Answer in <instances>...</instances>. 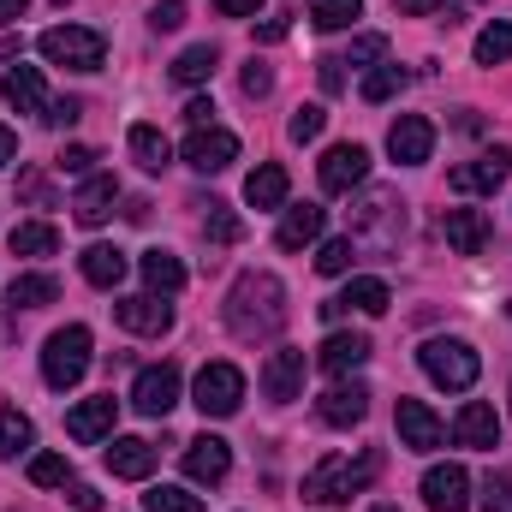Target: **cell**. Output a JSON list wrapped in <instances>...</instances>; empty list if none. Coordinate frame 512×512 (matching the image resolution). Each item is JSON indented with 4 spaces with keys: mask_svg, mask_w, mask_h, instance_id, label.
<instances>
[{
    "mask_svg": "<svg viewBox=\"0 0 512 512\" xmlns=\"http://www.w3.org/2000/svg\"><path fill=\"white\" fill-rule=\"evenodd\" d=\"M227 328H233V340H274L280 328H286V286H280V274H268V268H245L239 280H233V292H227Z\"/></svg>",
    "mask_w": 512,
    "mask_h": 512,
    "instance_id": "cell-1",
    "label": "cell"
},
{
    "mask_svg": "<svg viewBox=\"0 0 512 512\" xmlns=\"http://www.w3.org/2000/svg\"><path fill=\"white\" fill-rule=\"evenodd\" d=\"M376 477H382V453H376V447H364V453H328V459L310 465L304 501H310V507H346V501L364 495Z\"/></svg>",
    "mask_w": 512,
    "mask_h": 512,
    "instance_id": "cell-2",
    "label": "cell"
},
{
    "mask_svg": "<svg viewBox=\"0 0 512 512\" xmlns=\"http://www.w3.org/2000/svg\"><path fill=\"white\" fill-rule=\"evenodd\" d=\"M358 251L370 256H393L405 245V203H399V191H364L358 203H352V233H346Z\"/></svg>",
    "mask_w": 512,
    "mask_h": 512,
    "instance_id": "cell-3",
    "label": "cell"
},
{
    "mask_svg": "<svg viewBox=\"0 0 512 512\" xmlns=\"http://www.w3.org/2000/svg\"><path fill=\"white\" fill-rule=\"evenodd\" d=\"M417 364H423L429 382L447 387V393H465V387H477V376H483V358H477L465 340H423Z\"/></svg>",
    "mask_w": 512,
    "mask_h": 512,
    "instance_id": "cell-4",
    "label": "cell"
},
{
    "mask_svg": "<svg viewBox=\"0 0 512 512\" xmlns=\"http://www.w3.org/2000/svg\"><path fill=\"white\" fill-rule=\"evenodd\" d=\"M84 370H90V328H60V334H48V346H42V382L54 387V393H66V387L84 382Z\"/></svg>",
    "mask_w": 512,
    "mask_h": 512,
    "instance_id": "cell-5",
    "label": "cell"
},
{
    "mask_svg": "<svg viewBox=\"0 0 512 512\" xmlns=\"http://www.w3.org/2000/svg\"><path fill=\"white\" fill-rule=\"evenodd\" d=\"M42 60L48 66H72V72H96L102 66V54H108V36L102 30H84V24H54V30H42Z\"/></svg>",
    "mask_w": 512,
    "mask_h": 512,
    "instance_id": "cell-6",
    "label": "cell"
},
{
    "mask_svg": "<svg viewBox=\"0 0 512 512\" xmlns=\"http://www.w3.org/2000/svg\"><path fill=\"white\" fill-rule=\"evenodd\" d=\"M191 399H197L203 417H233V411L245 405V370H239V364H203Z\"/></svg>",
    "mask_w": 512,
    "mask_h": 512,
    "instance_id": "cell-7",
    "label": "cell"
},
{
    "mask_svg": "<svg viewBox=\"0 0 512 512\" xmlns=\"http://www.w3.org/2000/svg\"><path fill=\"white\" fill-rule=\"evenodd\" d=\"M507 179H512V143H495V149H483L477 161H459V167L447 173V185L465 191V197H495Z\"/></svg>",
    "mask_w": 512,
    "mask_h": 512,
    "instance_id": "cell-8",
    "label": "cell"
},
{
    "mask_svg": "<svg viewBox=\"0 0 512 512\" xmlns=\"http://www.w3.org/2000/svg\"><path fill=\"white\" fill-rule=\"evenodd\" d=\"M316 179H322L328 197H352V191L370 179V149H364V143H334V149L322 155Z\"/></svg>",
    "mask_w": 512,
    "mask_h": 512,
    "instance_id": "cell-9",
    "label": "cell"
},
{
    "mask_svg": "<svg viewBox=\"0 0 512 512\" xmlns=\"http://www.w3.org/2000/svg\"><path fill=\"white\" fill-rule=\"evenodd\" d=\"M185 167L191 173H227L233 161H239V137L227 126H191V137H185Z\"/></svg>",
    "mask_w": 512,
    "mask_h": 512,
    "instance_id": "cell-10",
    "label": "cell"
},
{
    "mask_svg": "<svg viewBox=\"0 0 512 512\" xmlns=\"http://www.w3.org/2000/svg\"><path fill=\"white\" fill-rule=\"evenodd\" d=\"M393 423H399V447H411V453H435V447L447 441V423H441L423 399H405V393H399Z\"/></svg>",
    "mask_w": 512,
    "mask_h": 512,
    "instance_id": "cell-11",
    "label": "cell"
},
{
    "mask_svg": "<svg viewBox=\"0 0 512 512\" xmlns=\"http://www.w3.org/2000/svg\"><path fill=\"white\" fill-rule=\"evenodd\" d=\"M423 501H429V512H471V471L465 465H429Z\"/></svg>",
    "mask_w": 512,
    "mask_h": 512,
    "instance_id": "cell-12",
    "label": "cell"
},
{
    "mask_svg": "<svg viewBox=\"0 0 512 512\" xmlns=\"http://www.w3.org/2000/svg\"><path fill=\"white\" fill-rule=\"evenodd\" d=\"M131 405H137L143 417H167V411L179 405V370H173V364H149V370H137V382H131Z\"/></svg>",
    "mask_w": 512,
    "mask_h": 512,
    "instance_id": "cell-13",
    "label": "cell"
},
{
    "mask_svg": "<svg viewBox=\"0 0 512 512\" xmlns=\"http://www.w3.org/2000/svg\"><path fill=\"white\" fill-rule=\"evenodd\" d=\"M316 417H322L328 429H352V423H364V417H370V387L340 376V382L316 399Z\"/></svg>",
    "mask_w": 512,
    "mask_h": 512,
    "instance_id": "cell-14",
    "label": "cell"
},
{
    "mask_svg": "<svg viewBox=\"0 0 512 512\" xmlns=\"http://www.w3.org/2000/svg\"><path fill=\"white\" fill-rule=\"evenodd\" d=\"M262 393H268L274 405H292V399L304 393V352H298V346H274V352H268V364H262Z\"/></svg>",
    "mask_w": 512,
    "mask_h": 512,
    "instance_id": "cell-15",
    "label": "cell"
},
{
    "mask_svg": "<svg viewBox=\"0 0 512 512\" xmlns=\"http://www.w3.org/2000/svg\"><path fill=\"white\" fill-rule=\"evenodd\" d=\"M429 149H435V126H429L423 114H399V120L387 126V155H393L399 167H423Z\"/></svg>",
    "mask_w": 512,
    "mask_h": 512,
    "instance_id": "cell-16",
    "label": "cell"
},
{
    "mask_svg": "<svg viewBox=\"0 0 512 512\" xmlns=\"http://www.w3.org/2000/svg\"><path fill=\"white\" fill-rule=\"evenodd\" d=\"M114 316H120V328H126V334H143V340H155V334H167V328H173V304H161V292L120 298V304H114Z\"/></svg>",
    "mask_w": 512,
    "mask_h": 512,
    "instance_id": "cell-17",
    "label": "cell"
},
{
    "mask_svg": "<svg viewBox=\"0 0 512 512\" xmlns=\"http://www.w3.org/2000/svg\"><path fill=\"white\" fill-rule=\"evenodd\" d=\"M387 304H393V292H387V280H376V274H358L340 298H328L322 304V316L328 322H340V316H352V310H364V316H382Z\"/></svg>",
    "mask_w": 512,
    "mask_h": 512,
    "instance_id": "cell-18",
    "label": "cell"
},
{
    "mask_svg": "<svg viewBox=\"0 0 512 512\" xmlns=\"http://www.w3.org/2000/svg\"><path fill=\"white\" fill-rule=\"evenodd\" d=\"M114 417H120V399H114V393L84 399V405H72L66 435H72V441H84V447H96V441H108V435H114Z\"/></svg>",
    "mask_w": 512,
    "mask_h": 512,
    "instance_id": "cell-19",
    "label": "cell"
},
{
    "mask_svg": "<svg viewBox=\"0 0 512 512\" xmlns=\"http://www.w3.org/2000/svg\"><path fill=\"white\" fill-rule=\"evenodd\" d=\"M227 471H233V447L221 441V435H197L191 447H185V477L191 483H227Z\"/></svg>",
    "mask_w": 512,
    "mask_h": 512,
    "instance_id": "cell-20",
    "label": "cell"
},
{
    "mask_svg": "<svg viewBox=\"0 0 512 512\" xmlns=\"http://www.w3.org/2000/svg\"><path fill=\"white\" fill-rule=\"evenodd\" d=\"M453 441H459V447H477V453H495V441H501V417H495V405H483V399L459 405V417H453Z\"/></svg>",
    "mask_w": 512,
    "mask_h": 512,
    "instance_id": "cell-21",
    "label": "cell"
},
{
    "mask_svg": "<svg viewBox=\"0 0 512 512\" xmlns=\"http://www.w3.org/2000/svg\"><path fill=\"white\" fill-rule=\"evenodd\" d=\"M441 233H447V245L459 256H483V245L495 239V227H489L483 209H447L441 215Z\"/></svg>",
    "mask_w": 512,
    "mask_h": 512,
    "instance_id": "cell-22",
    "label": "cell"
},
{
    "mask_svg": "<svg viewBox=\"0 0 512 512\" xmlns=\"http://www.w3.org/2000/svg\"><path fill=\"white\" fill-rule=\"evenodd\" d=\"M370 352H376V346H370V334H328V340H322V352H316V364L340 382V376L364 370V364H370Z\"/></svg>",
    "mask_w": 512,
    "mask_h": 512,
    "instance_id": "cell-23",
    "label": "cell"
},
{
    "mask_svg": "<svg viewBox=\"0 0 512 512\" xmlns=\"http://www.w3.org/2000/svg\"><path fill=\"white\" fill-rule=\"evenodd\" d=\"M114 197H120L114 173H90V179L78 185V197H72V215H78V227H102V221L114 215Z\"/></svg>",
    "mask_w": 512,
    "mask_h": 512,
    "instance_id": "cell-24",
    "label": "cell"
},
{
    "mask_svg": "<svg viewBox=\"0 0 512 512\" xmlns=\"http://www.w3.org/2000/svg\"><path fill=\"white\" fill-rule=\"evenodd\" d=\"M102 459H108V471H114V477H126V483H143V477L155 471V447H149L143 435H114Z\"/></svg>",
    "mask_w": 512,
    "mask_h": 512,
    "instance_id": "cell-25",
    "label": "cell"
},
{
    "mask_svg": "<svg viewBox=\"0 0 512 512\" xmlns=\"http://www.w3.org/2000/svg\"><path fill=\"white\" fill-rule=\"evenodd\" d=\"M322 227H328V209L298 203V209H286V215H280L274 245H280V251H304V245H316V239H322Z\"/></svg>",
    "mask_w": 512,
    "mask_h": 512,
    "instance_id": "cell-26",
    "label": "cell"
},
{
    "mask_svg": "<svg viewBox=\"0 0 512 512\" xmlns=\"http://www.w3.org/2000/svg\"><path fill=\"white\" fill-rule=\"evenodd\" d=\"M0 96H6V108H18V114H48V90H42V72H36V66H12V72L0 78Z\"/></svg>",
    "mask_w": 512,
    "mask_h": 512,
    "instance_id": "cell-27",
    "label": "cell"
},
{
    "mask_svg": "<svg viewBox=\"0 0 512 512\" xmlns=\"http://www.w3.org/2000/svg\"><path fill=\"white\" fill-rule=\"evenodd\" d=\"M137 274H143V286H149V292H161V298L185 286V262H179L173 251H143V256H137Z\"/></svg>",
    "mask_w": 512,
    "mask_h": 512,
    "instance_id": "cell-28",
    "label": "cell"
},
{
    "mask_svg": "<svg viewBox=\"0 0 512 512\" xmlns=\"http://www.w3.org/2000/svg\"><path fill=\"white\" fill-rule=\"evenodd\" d=\"M286 191H292V179H286V167H256L251 179H245V203L251 209H286Z\"/></svg>",
    "mask_w": 512,
    "mask_h": 512,
    "instance_id": "cell-29",
    "label": "cell"
},
{
    "mask_svg": "<svg viewBox=\"0 0 512 512\" xmlns=\"http://www.w3.org/2000/svg\"><path fill=\"white\" fill-rule=\"evenodd\" d=\"M126 251H120V245H90V251H84V280H90V286H102V292H114V286H120V280H126Z\"/></svg>",
    "mask_w": 512,
    "mask_h": 512,
    "instance_id": "cell-30",
    "label": "cell"
},
{
    "mask_svg": "<svg viewBox=\"0 0 512 512\" xmlns=\"http://www.w3.org/2000/svg\"><path fill=\"white\" fill-rule=\"evenodd\" d=\"M215 66H221V54H215L209 42H197V48H185V54L173 60V84L197 90V84H209V78H215Z\"/></svg>",
    "mask_w": 512,
    "mask_h": 512,
    "instance_id": "cell-31",
    "label": "cell"
},
{
    "mask_svg": "<svg viewBox=\"0 0 512 512\" xmlns=\"http://www.w3.org/2000/svg\"><path fill=\"white\" fill-rule=\"evenodd\" d=\"M60 298V280L54 274H18L12 286H6V304H18V310H42V304H54Z\"/></svg>",
    "mask_w": 512,
    "mask_h": 512,
    "instance_id": "cell-32",
    "label": "cell"
},
{
    "mask_svg": "<svg viewBox=\"0 0 512 512\" xmlns=\"http://www.w3.org/2000/svg\"><path fill=\"white\" fill-rule=\"evenodd\" d=\"M126 143H131V155H137V167H143V173H161V167L173 161V143H167L155 126H131Z\"/></svg>",
    "mask_w": 512,
    "mask_h": 512,
    "instance_id": "cell-33",
    "label": "cell"
},
{
    "mask_svg": "<svg viewBox=\"0 0 512 512\" xmlns=\"http://www.w3.org/2000/svg\"><path fill=\"white\" fill-rule=\"evenodd\" d=\"M30 441H36L30 417H24L18 405H0V459H18V453H30Z\"/></svg>",
    "mask_w": 512,
    "mask_h": 512,
    "instance_id": "cell-34",
    "label": "cell"
},
{
    "mask_svg": "<svg viewBox=\"0 0 512 512\" xmlns=\"http://www.w3.org/2000/svg\"><path fill=\"white\" fill-rule=\"evenodd\" d=\"M60 251V233L48 227V221H24V227H12V256H54Z\"/></svg>",
    "mask_w": 512,
    "mask_h": 512,
    "instance_id": "cell-35",
    "label": "cell"
},
{
    "mask_svg": "<svg viewBox=\"0 0 512 512\" xmlns=\"http://www.w3.org/2000/svg\"><path fill=\"white\" fill-rule=\"evenodd\" d=\"M358 12H364V0H310L316 30H346V24H358Z\"/></svg>",
    "mask_w": 512,
    "mask_h": 512,
    "instance_id": "cell-36",
    "label": "cell"
},
{
    "mask_svg": "<svg viewBox=\"0 0 512 512\" xmlns=\"http://www.w3.org/2000/svg\"><path fill=\"white\" fill-rule=\"evenodd\" d=\"M512 60V24H489L477 36V66H507Z\"/></svg>",
    "mask_w": 512,
    "mask_h": 512,
    "instance_id": "cell-37",
    "label": "cell"
},
{
    "mask_svg": "<svg viewBox=\"0 0 512 512\" xmlns=\"http://www.w3.org/2000/svg\"><path fill=\"white\" fill-rule=\"evenodd\" d=\"M143 512H203V501L185 495V489H173V483H155V489L143 495Z\"/></svg>",
    "mask_w": 512,
    "mask_h": 512,
    "instance_id": "cell-38",
    "label": "cell"
},
{
    "mask_svg": "<svg viewBox=\"0 0 512 512\" xmlns=\"http://www.w3.org/2000/svg\"><path fill=\"white\" fill-rule=\"evenodd\" d=\"M203 209H209V221H203V233H209L215 245H239V233H245V227H239V215H233L227 203H215V197H209Z\"/></svg>",
    "mask_w": 512,
    "mask_h": 512,
    "instance_id": "cell-39",
    "label": "cell"
},
{
    "mask_svg": "<svg viewBox=\"0 0 512 512\" xmlns=\"http://www.w3.org/2000/svg\"><path fill=\"white\" fill-rule=\"evenodd\" d=\"M30 483H36V489H66V483H72V465H66L60 453H36V459H30Z\"/></svg>",
    "mask_w": 512,
    "mask_h": 512,
    "instance_id": "cell-40",
    "label": "cell"
},
{
    "mask_svg": "<svg viewBox=\"0 0 512 512\" xmlns=\"http://www.w3.org/2000/svg\"><path fill=\"white\" fill-rule=\"evenodd\" d=\"M399 90H405V72H399V66H376V72L364 78V102H370V108H382V102H393Z\"/></svg>",
    "mask_w": 512,
    "mask_h": 512,
    "instance_id": "cell-41",
    "label": "cell"
},
{
    "mask_svg": "<svg viewBox=\"0 0 512 512\" xmlns=\"http://www.w3.org/2000/svg\"><path fill=\"white\" fill-rule=\"evenodd\" d=\"M352 262H358V245H352V239H328V245L316 251V268H322V274H352Z\"/></svg>",
    "mask_w": 512,
    "mask_h": 512,
    "instance_id": "cell-42",
    "label": "cell"
},
{
    "mask_svg": "<svg viewBox=\"0 0 512 512\" xmlns=\"http://www.w3.org/2000/svg\"><path fill=\"white\" fill-rule=\"evenodd\" d=\"M322 126H328V114H322V108H316V102H304V108H298V114H292V143H316V137H322Z\"/></svg>",
    "mask_w": 512,
    "mask_h": 512,
    "instance_id": "cell-43",
    "label": "cell"
},
{
    "mask_svg": "<svg viewBox=\"0 0 512 512\" xmlns=\"http://www.w3.org/2000/svg\"><path fill=\"white\" fill-rule=\"evenodd\" d=\"M376 60H387V36H358L340 66H376Z\"/></svg>",
    "mask_w": 512,
    "mask_h": 512,
    "instance_id": "cell-44",
    "label": "cell"
},
{
    "mask_svg": "<svg viewBox=\"0 0 512 512\" xmlns=\"http://www.w3.org/2000/svg\"><path fill=\"white\" fill-rule=\"evenodd\" d=\"M483 512H512V477L507 471L483 483Z\"/></svg>",
    "mask_w": 512,
    "mask_h": 512,
    "instance_id": "cell-45",
    "label": "cell"
},
{
    "mask_svg": "<svg viewBox=\"0 0 512 512\" xmlns=\"http://www.w3.org/2000/svg\"><path fill=\"white\" fill-rule=\"evenodd\" d=\"M84 114V102L78 96H60V102H48V114H42V126H54V131H66L72 120Z\"/></svg>",
    "mask_w": 512,
    "mask_h": 512,
    "instance_id": "cell-46",
    "label": "cell"
},
{
    "mask_svg": "<svg viewBox=\"0 0 512 512\" xmlns=\"http://www.w3.org/2000/svg\"><path fill=\"white\" fill-rule=\"evenodd\" d=\"M179 24H185V0H161V6L149 12V30H155V36H161V30H179Z\"/></svg>",
    "mask_w": 512,
    "mask_h": 512,
    "instance_id": "cell-47",
    "label": "cell"
},
{
    "mask_svg": "<svg viewBox=\"0 0 512 512\" xmlns=\"http://www.w3.org/2000/svg\"><path fill=\"white\" fill-rule=\"evenodd\" d=\"M239 84H245V96H268V90H274V72H268V66H256V60H251Z\"/></svg>",
    "mask_w": 512,
    "mask_h": 512,
    "instance_id": "cell-48",
    "label": "cell"
},
{
    "mask_svg": "<svg viewBox=\"0 0 512 512\" xmlns=\"http://www.w3.org/2000/svg\"><path fill=\"white\" fill-rule=\"evenodd\" d=\"M262 6H268V0H215V12H221V18H256Z\"/></svg>",
    "mask_w": 512,
    "mask_h": 512,
    "instance_id": "cell-49",
    "label": "cell"
},
{
    "mask_svg": "<svg viewBox=\"0 0 512 512\" xmlns=\"http://www.w3.org/2000/svg\"><path fill=\"white\" fill-rule=\"evenodd\" d=\"M66 495H72V507L78 512H102V495H96L90 483H66Z\"/></svg>",
    "mask_w": 512,
    "mask_h": 512,
    "instance_id": "cell-50",
    "label": "cell"
},
{
    "mask_svg": "<svg viewBox=\"0 0 512 512\" xmlns=\"http://www.w3.org/2000/svg\"><path fill=\"white\" fill-rule=\"evenodd\" d=\"M90 161H96V149H84V143H72V149L60 155V167H66V173H90Z\"/></svg>",
    "mask_w": 512,
    "mask_h": 512,
    "instance_id": "cell-51",
    "label": "cell"
},
{
    "mask_svg": "<svg viewBox=\"0 0 512 512\" xmlns=\"http://www.w3.org/2000/svg\"><path fill=\"white\" fill-rule=\"evenodd\" d=\"M340 84H346V72H340V60H322V90H328V96H334V90H340Z\"/></svg>",
    "mask_w": 512,
    "mask_h": 512,
    "instance_id": "cell-52",
    "label": "cell"
},
{
    "mask_svg": "<svg viewBox=\"0 0 512 512\" xmlns=\"http://www.w3.org/2000/svg\"><path fill=\"white\" fill-rule=\"evenodd\" d=\"M24 197H30V203H48V179H42V173H24Z\"/></svg>",
    "mask_w": 512,
    "mask_h": 512,
    "instance_id": "cell-53",
    "label": "cell"
},
{
    "mask_svg": "<svg viewBox=\"0 0 512 512\" xmlns=\"http://www.w3.org/2000/svg\"><path fill=\"white\" fill-rule=\"evenodd\" d=\"M393 6H399V12H405V18H429V12H435V6H441V0H393Z\"/></svg>",
    "mask_w": 512,
    "mask_h": 512,
    "instance_id": "cell-54",
    "label": "cell"
},
{
    "mask_svg": "<svg viewBox=\"0 0 512 512\" xmlns=\"http://www.w3.org/2000/svg\"><path fill=\"white\" fill-rule=\"evenodd\" d=\"M6 161H18V131L12 126H0V167H6Z\"/></svg>",
    "mask_w": 512,
    "mask_h": 512,
    "instance_id": "cell-55",
    "label": "cell"
},
{
    "mask_svg": "<svg viewBox=\"0 0 512 512\" xmlns=\"http://www.w3.org/2000/svg\"><path fill=\"white\" fill-rule=\"evenodd\" d=\"M209 114H215V108H209V102H203V96H197V102H191V108H185V120H191V126H215V120H209Z\"/></svg>",
    "mask_w": 512,
    "mask_h": 512,
    "instance_id": "cell-56",
    "label": "cell"
},
{
    "mask_svg": "<svg viewBox=\"0 0 512 512\" xmlns=\"http://www.w3.org/2000/svg\"><path fill=\"white\" fill-rule=\"evenodd\" d=\"M24 6H30V0H0V24H18V18H24Z\"/></svg>",
    "mask_w": 512,
    "mask_h": 512,
    "instance_id": "cell-57",
    "label": "cell"
},
{
    "mask_svg": "<svg viewBox=\"0 0 512 512\" xmlns=\"http://www.w3.org/2000/svg\"><path fill=\"white\" fill-rule=\"evenodd\" d=\"M370 512H393V507H370Z\"/></svg>",
    "mask_w": 512,
    "mask_h": 512,
    "instance_id": "cell-58",
    "label": "cell"
},
{
    "mask_svg": "<svg viewBox=\"0 0 512 512\" xmlns=\"http://www.w3.org/2000/svg\"><path fill=\"white\" fill-rule=\"evenodd\" d=\"M54 6H72V0H54Z\"/></svg>",
    "mask_w": 512,
    "mask_h": 512,
    "instance_id": "cell-59",
    "label": "cell"
}]
</instances>
